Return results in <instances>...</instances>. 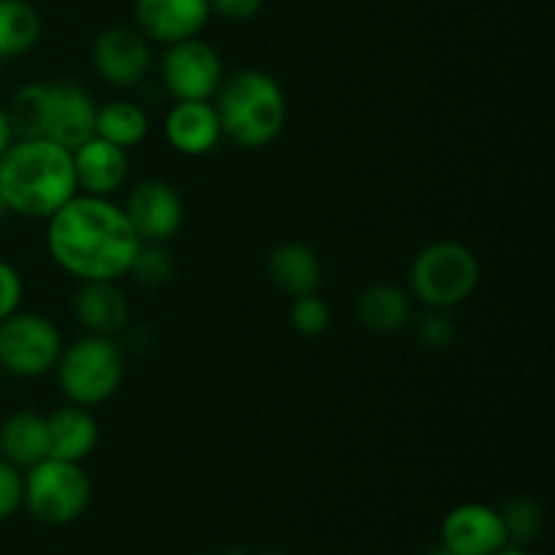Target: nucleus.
<instances>
[{"label":"nucleus","mask_w":555,"mask_h":555,"mask_svg":"<svg viewBox=\"0 0 555 555\" xmlns=\"http://www.w3.org/2000/svg\"><path fill=\"white\" fill-rule=\"evenodd\" d=\"M141 247L125 209L112 198L76 193L47 220V249L79 282H119Z\"/></svg>","instance_id":"1"},{"label":"nucleus","mask_w":555,"mask_h":555,"mask_svg":"<svg viewBox=\"0 0 555 555\" xmlns=\"http://www.w3.org/2000/svg\"><path fill=\"white\" fill-rule=\"evenodd\" d=\"M0 193L9 215L47 222L79 193L70 150L52 139H14L0 157Z\"/></svg>","instance_id":"2"},{"label":"nucleus","mask_w":555,"mask_h":555,"mask_svg":"<svg viewBox=\"0 0 555 555\" xmlns=\"http://www.w3.org/2000/svg\"><path fill=\"white\" fill-rule=\"evenodd\" d=\"M222 139L242 150L274 144L287 122V98L280 81L258 68H238L215 92Z\"/></svg>","instance_id":"3"},{"label":"nucleus","mask_w":555,"mask_h":555,"mask_svg":"<svg viewBox=\"0 0 555 555\" xmlns=\"http://www.w3.org/2000/svg\"><path fill=\"white\" fill-rule=\"evenodd\" d=\"M480 260L461 242H431L410 266V296L431 312H450L475 296Z\"/></svg>","instance_id":"4"},{"label":"nucleus","mask_w":555,"mask_h":555,"mask_svg":"<svg viewBox=\"0 0 555 555\" xmlns=\"http://www.w3.org/2000/svg\"><path fill=\"white\" fill-rule=\"evenodd\" d=\"M57 385L68 404L101 406L119 390L125 377V356L114 336L87 334L63 345L57 358Z\"/></svg>","instance_id":"5"},{"label":"nucleus","mask_w":555,"mask_h":555,"mask_svg":"<svg viewBox=\"0 0 555 555\" xmlns=\"http://www.w3.org/2000/svg\"><path fill=\"white\" fill-rule=\"evenodd\" d=\"M90 477L74 461L43 459L22 475V507L41 524H74L90 507Z\"/></svg>","instance_id":"6"},{"label":"nucleus","mask_w":555,"mask_h":555,"mask_svg":"<svg viewBox=\"0 0 555 555\" xmlns=\"http://www.w3.org/2000/svg\"><path fill=\"white\" fill-rule=\"evenodd\" d=\"M63 352L57 325L41 312H14L0 320V369L14 377L33 379L54 372Z\"/></svg>","instance_id":"7"},{"label":"nucleus","mask_w":555,"mask_h":555,"mask_svg":"<svg viewBox=\"0 0 555 555\" xmlns=\"http://www.w3.org/2000/svg\"><path fill=\"white\" fill-rule=\"evenodd\" d=\"M160 79L173 101H211L225 79V68L220 52L195 36L166 49Z\"/></svg>","instance_id":"8"},{"label":"nucleus","mask_w":555,"mask_h":555,"mask_svg":"<svg viewBox=\"0 0 555 555\" xmlns=\"http://www.w3.org/2000/svg\"><path fill=\"white\" fill-rule=\"evenodd\" d=\"M90 63L103 81L119 90L139 87L152 68L150 38L139 27L112 25L95 36Z\"/></svg>","instance_id":"9"},{"label":"nucleus","mask_w":555,"mask_h":555,"mask_svg":"<svg viewBox=\"0 0 555 555\" xmlns=\"http://www.w3.org/2000/svg\"><path fill=\"white\" fill-rule=\"evenodd\" d=\"M122 209L141 244L171 242L184 222L182 195L166 179H144L135 184Z\"/></svg>","instance_id":"10"},{"label":"nucleus","mask_w":555,"mask_h":555,"mask_svg":"<svg viewBox=\"0 0 555 555\" xmlns=\"http://www.w3.org/2000/svg\"><path fill=\"white\" fill-rule=\"evenodd\" d=\"M442 545L459 555H493L509 545L502 513L469 502L450 509L442 520Z\"/></svg>","instance_id":"11"},{"label":"nucleus","mask_w":555,"mask_h":555,"mask_svg":"<svg viewBox=\"0 0 555 555\" xmlns=\"http://www.w3.org/2000/svg\"><path fill=\"white\" fill-rule=\"evenodd\" d=\"M209 14V0H135L133 5L135 27L166 47L201 36Z\"/></svg>","instance_id":"12"},{"label":"nucleus","mask_w":555,"mask_h":555,"mask_svg":"<svg viewBox=\"0 0 555 555\" xmlns=\"http://www.w3.org/2000/svg\"><path fill=\"white\" fill-rule=\"evenodd\" d=\"M95 114L98 103L81 85L68 79H60L49 85V125L47 139L54 144L74 152L95 135Z\"/></svg>","instance_id":"13"},{"label":"nucleus","mask_w":555,"mask_h":555,"mask_svg":"<svg viewBox=\"0 0 555 555\" xmlns=\"http://www.w3.org/2000/svg\"><path fill=\"white\" fill-rule=\"evenodd\" d=\"M70 157H74V177L79 193L95 195V198H114L128 182V150L108 144L98 135L76 146Z\"/></svg>","instance_id":"14"},{"label":"nucleus","mask_w":555,"mask_h":555,"mask_svg":"<svg viewBox=\"0 0 555 555\" xmlns=\"http://www.w3.org/2000/svg\"><path fill=\"white\" fill-rule=\"evenodd\" d=\"M166 139L184 157H204L220 144L222 128L211 101H173L166 114Z\"/></svg>","instance_id":"15"},{"label":"nucleus","mask_w":555,"mask_h":555,"mask_svg":"<svg viewBox=\"0 0 555 555\" xmlns=\"http://www.w3.org/2000/svg\"><path fill=\"white\" fill-rule=\"evenodd\" d=\"M49 426V459L81 461L90 459L101 439V426L87 406H57L47 415Z\"/></svg>","instance_id":"16"},{"label":"nucleus","mask_w":555,"mask_h":555,"mask_svg":"<svg viewBox=\"0 0 555 555\" xmlns=\"http://www.w3.org/2000/svg\"><path fill=\"white\" fill-rule=\"evenodd\" d=\"M74 314L87 334L117 336L130 320V304L117 282H79L74 293Z\"/></svg>","instance_id":"17"},{"label":"nucleus","mask_w":555,"mask_h":555,"mask_svg":"<svg viewBox=\"0 0 555 555\" xmlns=\"http://www.w3.org/2000/svg\"><path fill=\"white\" fill-rule=\"evenodd\" d=\"M356 318L377 336H393L412 320V296L393 282H374L356 298Z\"/></svg>","instance_id":"18"},{"label":"nucleus","mask_w":555,"mask_h":555,"mask_svg":"<svg viewBox=\"0 0 555 555\" xmlns=\"http://www.w3.org/2000/svg\"><path fill=\"white\" fill-rule=\"evenodd\" d=\"M266 271H269V280L291 298L318 293L323 282V263L318 253L304 242L276 244L266 260Z\"/></svg>","instance_id":"19"},{"label":"nucleus","mask_w":555,"mask_h":555,"mask_svg":"<svg viewBox=\"0 0 555 555\" xmlns=\"http://www.w3.org/2000/svg\"><path fill=\"white\" fill-rule=\"evenodd\" d=\"M0 459L16 469H30L38 461L49 459V426L47 415L33 410L11 412L0 423Z\"/></svg>","instance_id":"20"},{"label":"nucleus","mask_w":555,"mask_h":555,"mask_svg":"<svg viewBox=\"0 0 555 555\" xmlns=\"http://www.w3.org/2000/svg\"><path fill=\"white\" fill-rule=\"evenodd\" d=\"M150 133V114L144 112V106L133 101H108L103 106H98L95 114V135L98 139L108 141L114 146H122V150H133Z\"/></svg>","instance_id":"21"},{"label":"nucleus","mask_w":555,"mask_h":555,"mask_svg":"<svg viewBox=\"0 0 555 555\" xmlns=\"http://www.w3.org/2000/svg\"><path fill=\"white\" fill-rule=\"evenodd\" d=\"M41 41V16L27 0H0V63L27 54Z\"/></svg>","instance_id":"22"},{"label":"nucleus","mask_w":555,"mask_h":555,"mask_svg":"<svg viewBox=\"0 0 555 555\" xmlns=\"http://www.w3.org/2000/svg\"><path fill=\"white\" fill-rule=\"evenodd\" d=\"M3 108L14 139H47L49 85H22Z\"/></svg>","instance_id":"23"},{"label":"nucleus","mask_w":555,"mask_h":555,"mask_svg":"<svg viewBox=\"0 0 555 555\" xmlns=\"http://www.w3.org/2000/svg\"><path fill=\"white\" fill-rule=\"evenodd\" d=\"M128 274L144 287H160L173 280V274H177V263H173L166 244H141L133 263H130Z\"/></svg>","instance_id":"24"},{"label":"nucleus","mask_w":555,"mask_h":555,"mask_svg":"<svg viewBox=\"0 0 555 555\" xmlns=\"http://www.w3.org/2000/svg\"><path fill=\"white\" fill-rule=\"evenodd\" d=\"M504 529H507L509 542H526L537 540V534L542 531V509L534 499L518 496L513 502H507V507L502 509Z\"/></svg>","instance_id":"25"},{"label":"nucleus","mask_w":555,"mask_h":555,"mask_svg":"<svg viewBox=\"0 0 555 555\" xmlns=\"http://www.w3.org/2000/svg\"><path fill=\"white\" fill-rule=\"evenodd\" d=\"M331 307L325 298H320L318 293H309V296L293 298L291 304V325L293 331H298L301 336H323L331 328Z\"/></svg>","instance_id":"26"},{"label":"nucleus","mask_w":555,"mask_h":555,"mask_svg":"<svg viewBox=\"0 0 555 555\" xmlns=\"http://www.w3.org/2000/svg\"><path fill=\"white\" fill-rule=\"evenodd\" d=\"M22 298H25V282H22L20 269L0 258V320L20 312Z\"/></svg>","instance_id":"27"},{"label":"nucleus","mask_w":555,"mask_h":555,"mask_svg":"<svg viewBox=\"0 0 555 555\" xmlns=\"http://www.w3.org/2000/svg\"><path fill=\"white\" fill-rule=\"evenodd\" d=\"M22 507V469L0 459V520H9Z\"/></svg>","instance_id":"28"},{"label":"nucleus","mask_w":555,"mask_h":555,"mask_svg":"<svg viewBox=\"0 0 555 555\" xmlns=\"http://www.w3.org/2000/svg\"><path fill=\"white\" fill-rule=\"evenodd\" d=\"M417 336L426 347H434V350H444V347L453 345L455 328L450 323V318L444 312H431L428 318H423L417 323Z\"/></svg>","instance_id":"29"},{"label":"nucleus","mask_w":555,"mask_h":555,"mask_svg":"<svg viewBox=\"0 0 555 555\" xmlns=\"http://www.w3.org/2000/svg\"><path fill=\"white\" fill-rule=\"evenodd\" d=\"M263 0H209L211 14H220L228 22H249L260 14Z\"/></svg>","instance_id":"30"},{"label":"nucleus","mask_w":555,"mask_h":555,"mask_svg":"<svg viewBox=\"0 0 555 555\" xmlns=\"http://www.w3.org/2000/svg\"><path fill=\"white\" fill-rule=\"evenodd\" d=\"M11 141H14V133H11V125H9V117H5V108L0 106V157L5 155V150L11 146Z\"/></svg>","instance_id":"31"},{"label":"nucleus","mask_w":555,"mask_h":555,"mask_svg":"<svg viewBox=\"0 0 555 555\" xmlns=\"http://www.w3.org/2000/svg\"><path fill=\"white\" fill-rule=\"evenodd\" d=\"M493 555H529V553L520 551V547H502V551L493 553Z\"/></svg>","instance_id":"32"},{"label":"nucleus","mask_w":555,"mask_h":555,"mask_svg":"<svg viewBox=\"0 0 555 555\" xmlns=\"http://www.w3.org/2000/svg\"><path fill=\"white\" fill-rule=\"evenodd\" d=\"M428 555H459V553H453V551H448V547H444V545H439V547H434V551L428 553Z\"/></svg>","instance_id":"33"},{"label":"nucleus","mask_w":555,"mask_h":555,"mask_svg":"<svg viewBox=\"0 0 555 555\" xmlns=\"http://www.w3.org/2000/svg\"><path fill=\"white\" fill-rule=\"evenodd\" d=\"M5 215H9V206H5V201H3V193H0V220H3Z\"/></svg>","instance_id":"34"},{"label":"nucleus","mask_w":555,"mask_h":555,"mask_svg":"<svg viewBox=\"0 0 555 555\" xmlns=\"http://www.w3.org/2000/svg\"><path fill=\"white\" fill-rule=\"evenodd\" d=\"M266 555H280V553H266Z\"/></svg>","instance_id":"35"}]
</instances>
